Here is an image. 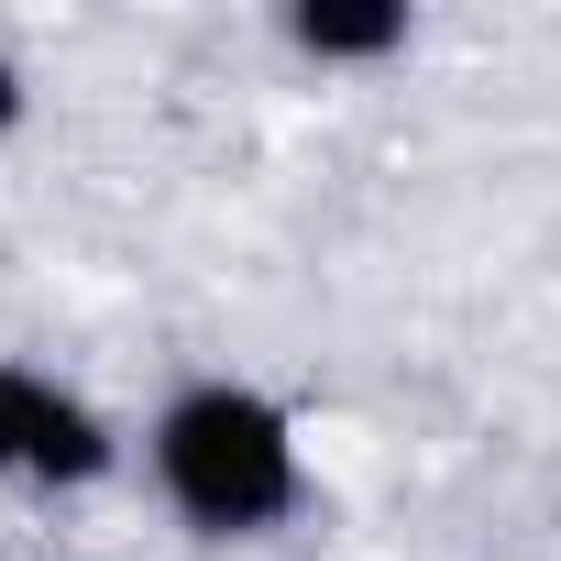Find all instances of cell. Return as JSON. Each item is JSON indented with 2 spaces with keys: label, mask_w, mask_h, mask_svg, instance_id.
Here are the masks:
<instances>
[{
  "label": "cell",
  "mask_w": 561,
  "mask_h": 561,
  "mask_svg": "<svg viewBox=\"0 0 561 561\" xmlns=\"http://www.w3.org/2000/svg\"><path fill=\"white\" fill-rule=\"evenodd\" d=\"M144 473L187 539H275L309 506V430L253 375H187L144 419Z\"/></svg>",
  "instance_id": "6da1fadb"
},
{
  "label": "cell",
  "mask_w": 561,
  "mask_h": 561,
  "mask_svg": "<svg viewBox=\"0 0 561 561\" xmlns=\"http://www.w3.org/2000/svg\"><path fill=\"white\" fill-rule=\"evenodd\" d=\"M122 473V430L89 386L23 364V353H0V484H23V495H89Z\"/></svg>",
  "instance_id": "7a4b0ae2"
},
{
  "label": "cell",
  "mask_w": 561,
  "mask_h": 561,
  "mask_svg": "<svg viewBox=\"0 0 561 561\" xmlns=\"http://www.w3.org/2000/svg\"><path fill=\"white\" fill-rule=\"evenodd\" d=\"M275 34H287V56H309V67H386V56L419 45V12L408 0H287Z\"/></svg>",
  "instance_id": "3957f363"
},
{
  "label": "cell",
  "mask_w": 561,
  "mask_h": 561,
  "mask_svg": "<svg viewBox=\"0 0 561 561\" xmlns=\"http://www.w3.org/2000/svg\"><path fill=\"white\" fill-rule=\"evenodd\" d=\"M23 122H34V78H23V56H12V45H0V144H12Z\"/></svg>",
  "instance_id": "277c9868"
}]
</instances>
